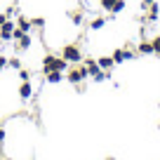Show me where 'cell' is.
Returning <instances> with one entry per match:
<instances>
[{"label": "cell", "mask_w": 160, "mask_h": 160, "mask_svg": "<svg viewBox=\"0 0 160 160\" xmlns=\"http://www.w3.org/2000/svg\"><path fill=\"white\" fill-rule=\"evenodd\" d=\"M50 71H68V61L64 57H54V54H45L42 59V73H50Z\"/></svg>", "instance_id": "1"}, {"label": "cell", "mask_w": 160, "mask_h": 160, "mask_svg": "<svg viewBox=\"0 0 160 160\" xmlns=\"http://www.w3.org/2000/svg\"><path fill=\"white\" fill-rule=\"evenodd\" d=\"M99 7L111 12V14H120L127 7V0H99Z\"/></svg>", "instance_id": "2"}, {"label": "cell", "mask_w": 160, "mask_h": 160, "mask_svg": "<svg viewBox=\"0 0 160 160\" xmlns=\"http://www.w3.org/2000/svg\"><path fill=\"white\" fill-rule=\"evenodd\" d=\"M61 57H64L68 64H78V61L82 59V52H80L78 45H64V50H61Z\"/></svg>", "instance_id": "3"}, {"label": "cell", "mask_w": 160, "mask_h": 160, "mask_svg": "<svg viewBox=\"0 0 160 160\" xmlns=\"http://www.w3.org/2000/svg\"><path fill=\"white\" fill-rule=\"evenodd\" d=\"M66 78H68L71 85H80L85 78H90V73H87L85 66H80V68H68V73H66Z\"/></svg>", "instance_id": "4"}, {"label": "cell", "mask_w": 160, "mask_h": 160, "mask_svg": "<svg viewBox=\"0 0 160 160\" xmlns=\"http://www.w3.org/2000/svg\"><path fill=\"white\" fill-rule=\"evenodd\" d=\"M14 28H17V24L7 19L5 24L0 26V40H2V42H10V40H12V33H14Z\"/></svg>", "instance_id": "5"}, {"label": "cell", "mask_w": 160, "mask_h": 160, "mask_svg": "<svg viewBox=\"0 0 160 160\" xmlns=\"http://www.w3.org/2000/svg\"><path fill=\"white\" fill-rule=\"evenodd\" d=\"M158 17H160V7H158V0L155 2H151L148 7H146V21H158Z\"/></svg>", "instance_id": "6"}, {"label": "cell", "mask_w": 160, "mask_h": 160, "mask_svg": "<svg viewBox=\"0 0 160 160\" xmlns=\"http://www.w3.org/2000/svg\"><path fill=\"white\" fill-rule=\"evenodd\" d=\"M31 45H33V38H31V33H24L19 40H17L14 50H17V52H24V50H28Z\"/></svg>", "instance_id": "7"}, {"label": "cell", "mask_w": 160, "mask_h": 160, "mask_svg": "<svg viewBox=\"0 0 160 160\" xmlns=\"http://www.w3.org/2000/svg\"><path fill=\"white\" fill-rule=\"evenodd\" d=\"M19 97H21V99H31V97H33V85H31L28 80H21V85H19Z\"/></svg>", "instance_id": "8"}, {"label": "cell", "mask_w": 160, "mask_h": 160, "mask_svg": "<svg viewBox=\"0 0 160 160\" xmlns=\"http://www.w3.org/2000/svg\"><path fill=\"white\" fill-rule=\"evenodd\" d=\"M137 52H139V54H153V45H151V40H141V42H139V45H137Z\"/></svg>", "instance_id": "9"}, {"label": "cell", "mask_w": 160, "mask_h": 160, "mask_svg": "<svg viewBox=\"0 0 160 160\" xmlns=\"http://www.w3.org/2000/svg\"><path fill=\"white\" fill-rule=\"evenodd\" d=\"M99 68L101 71H113V66H115V61H113V57H99Z\"/></svg>", "instance_id": "10"}, {"label": "cell", "mask_w": 160, "mask_h": 160, "mask_svg": "<svg viewBox=\"0 0 160 160\" xmlns=\"http://www.w3.org/2000/svg\"><path fill=\"white\" fill-rule=\"evenodd\" d=\"M17 28L24 31V33H31V28H33V26H31V19H26V17H19V19H17Z\"/></svg>", "instance_id": "11"}, {"label": "cell", "mask_w": 160, "mask_h": 160, "mask_svg": "<svg viewBox=\"0 0 160 160\" xmlns=\"http://www.w3.org/2000/svg\"><path fill=\"white\" fill-rule=\"evenodd\" d=\"M45 80L50 82V85H57V82H61V71H50V73H45Z\"/></svg>", "instance_id": "12"}, {"label": "cell", "mask_w": 160, "mask_h": 160, "mask_svg": "<svg viewBox=\"0 0 160 160\" xmlns=\"http://www.w3.org/2000/svg\"><path fill=\"white\" fill-rule=\"evenodd\" d=\"M104 26H106V19H104V17H97V19L90 21V31H101Z\"/></svg>", "instance_id": "13"}, {"label": "cell", "mask_w": 160, "mask_h": 160, "mask_svg": "<svg viewBox=\"0 0 160 160\" xmlns=\"http://www.w3.org/2000/svg\"><path fill=\"white\" fill-rule=\"evenodd\" d=\"M68 19L73 21L75 26H80V24H82V14H80V12H68Z\"/></svg>", "instance_id": "14"}, {"label": "cell", "mask_w": 160, "mask_h": 160, "mask_svg": "<svg viewBox=\"0 0 160 160\" xmlns=\"http://www.w3.org/2000/svg\"><path fill=\"white\" fill-rule=\"evenodd\" d=\"M7 66L14 68V71H19L21 68V59H19V57H12V59H7Z\"/></svg>", "instance_id": "15"}, {"label": "cell", "mask_w": 160, "mask_h": 160, "mask_svg": "<svg viewBox=\"0 0 160 160\" xmlns=\"http://www.w3.org/2000/svg\"><path fill=\"white\" fill-rule=\"evenodd\" d=\"M151 45H153V54L160 57V35H155V38L151 40Z\"/></svg>", "instance_id": "16"}, {"label": "cell", "mask_w": 160, "mask_h": 160, "mask_svg": "<svg viewBox=\"0 0 160 160\" xmlns=\"http://www.w3.org/2000/svg\"><path fill=\"white\" fill-rule=\"evenodd\" d=\"M31 26H35V28H42V26H45V19H42V17H35V19H31Z\"/></svg>", "instance_id": "17"}, {"label": "cell", "mask_w": 160, "mask_h": 160, "mask_svg": "<svg viewBox=\"0 0 160 160\" xmlns=\"http://www.w3.org/2000/svg\"><path fill=\"white\" fill-rule=\"evenodd\" d=\"M19 78H21V80H31V71H26V68H19Z\"/></svg>", "instance_id": "18"}, {"label": "cell", "mask_w": 160, "mask_h": 160, "mask_svg": "<svg viewBox=\"0 0 160 160\" xmlns=\"http://www.w3.org/2000/svg\"><path fill=\"white\" fill-rule=\"evenodd\" d=\"M2 68H7V59H5L2 54H0V71H2Z\"/></svg>", "instance_id": "19"}, {"label": "cell", "mask_w": 160, "mask_h": 160, "mask_svg": "<svg viewBox=\"0 0 160 160\" xmlns=\"http://www.w3.org/2000/svg\"><path fill=\"white\" fill-rule=\"evenodd\" d=\"M151 2H155V0H141V10H144V12H146V7H148V5H151Z\"/></svg>", "instance_id": "20"}, {"label": "cell", "mask_w": 160, "mask_h": 160, "mask_svg": "<svg viewBox=\"0 0 160 160\" xmlns=\"http://www.w3.org/2000/svg\"><path fill=\"white\" fill-rule=\"evenodd\" d=\"M7 19H10V17H7V14H0V26L5 24V21H7Z\"/></svg>", "instance_id": "21"}, {"label": "cell", "mask_w": 160, "mask_h": 160, "mask_svg": "<svg viewBox=\"0 0 160 160\" xmlns=\"http://www.w3.org/2000/svg\"><path fill=\"white\" fill-rule=\"evenodd\" d=\"M2 141H5V130L0 127V144H2Z\"/></svg>", "instance_id": "22"}]
</instances>
